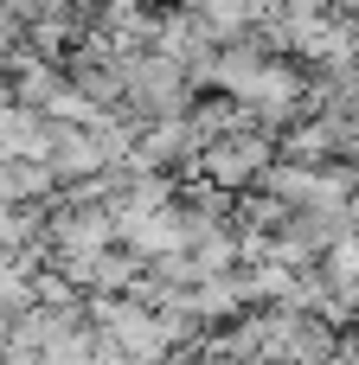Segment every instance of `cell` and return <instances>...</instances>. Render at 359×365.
<instances>
[{
    "mask_svg": "<svg viewBox=\"0 0 359 365\" xmlns=\"http://www.w3.org/2000/svg\"><path fill=\"white\" fill-rule=\"evenodd\" d=\"M270 167H276V141H270L263 128H251V122H244V128H231L225 141H212V148L199 154V167H193V173H199L212 192H225V199H231V192H244V186L270 180Z\"/></svg>",
    "mask_w": 359,
    "mask_h": 365,
    "instance_id": "6da1fadb",
    "label": "cell"
}]
</instances>
